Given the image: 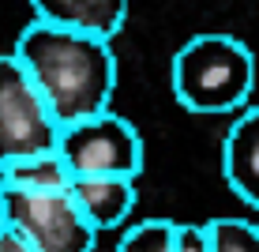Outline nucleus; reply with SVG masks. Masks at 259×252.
<instances>
[{
    "label": "nucleus",
    "instance_id": "obj_1",
    "mask_svg": "<svg viewBox=\"0 0 259 252\" xmlns=\"http://www.w3.org/2000/svg\"><path fill=\"white\" fill-rule=\"evenodd\" d=\"M12 53L49 102L60 128L109 110L117 91V57L109 38L34 19L19 30Z\"/></svg>",
    "mask_w": 259,
    "mask_h": 252
},
{
    "label": "nucleus",
    "instance_id": "obj_2",
    "mask_svg": "<svg viewBox=\"0 0 259 252\" xmlns=\"http://www.w3.org/2000/svg\"><path fill=\"white\" fill-rule=\"evenodd\" d=\"M169 83L192 113H240L255 87V57L233 34H195L177 49Z\"/></svg>",
    "mask_w": 259,
    "mask_h": 252
},
{
    "label": "nucleus",
    "instance_id": "obj_3",
    "mask_svg": "<svg viewBox=\"0 0 259 252\" xmlns=\"http://www.w3.org/2000/svg\"><path fill=\"white\" fill-rule=\"evenodd\" d=\"M0 207L8 230H15L34 252H94L98 230L79 211L71 188L26 192L0 185Z\"/></svg>",
    "mask_w": 259,
    "mask_h": 252
},
{
    "label": "nucleus",
    "instance_id": "obj_4",
    "mask_svg": "<svg viewBox=\"0 0 259 252\" xmlns=\"http://www.w3.org/2000/svg\"><path fill=\"white\" fill-rule=\"evenodd\" d=\"M60 124L15 53H0V166L53 151Z\"/></svg>",
    "mask_w": 259,
    "mask_h": 252
},
{
    "label": "nucleus",
    "instance_id": "obj_5",
    "mask_svg": "<svg viewBox=\"0 0 259 252\" xmlns=\"http://www.w3.org/2000/svg\"><path fill=\"white\" fill-rule=\"evenodd\" d=\"M57 151L64 155L71 177H136L143 169V139L136 124L113 110L64 124Z\"/></svg>",
    "mask_w": 259,
    "mask_h": 252
},
{
    "label": "nucleus",
    "instance_id": "obj_6",
    "mask_svg": "<svg viewBox=\"0 0 259 252\" xmlns=\"http://www.w3.org/2000/svg\"><path fill=\"white\" fill-rule=\"evenodd\" d=\"M222 173L240 203L259 211V105H244L222 143Z\"/></svg>",
    "mask_w": 259,
    "mask_h": 252
},
{
    "label": "nucleus",
    "instance_id": "obj_7",
    "mask_svg": "<svg viewBox=\"0 0 259 252\" xmlns=\"http://www.w3.org/2000/svg\"><path fill=\"white\" fill-rule=\"evenodd\" d=\"M71 196H75L79 211L87 214V222L98 233H105L124 226L128 214L136 211V177H75Z\"/></svg>",
    "mask_w": 259,
    "mask_h": 252
},
{
    "label": "nucleus",
    "instance_id": "obj_8",
    "mask_svg": "<svg viewBox=\"0 0 259 252\" xmlns=\"http://www.w3.org/2000/svg\"><path fill=\"white\" fill-rule=\"evenodd\" d=\"M30 8L41 23L75 26L102 38H113L128 19V0H30Z\"/></svg>",
    "mask_w": 259,
    "mask_h": 252
},
{
    "label": "nucleus",
    "instance_id": "obj_9",
    "mask_svg": "<svg viewBox=\"0 0 259 252\" xmlns=\"http://www.w3.org/2000/svg\"><path fill=\"white\" fill-rule=\"evenodd\" d=\"M71 169L57 147L38 151V155L15 158L0 166V185L4 188H26V192H53V188H71Z\"/></svg>",
    "mask_w": 259,
    "mask_h": 252
},
{
    "label": "nucleus",
    "instance_id": "obj_10",
    "mask_svg": "<svg viewBox=\"0 0 259 252\" xmlns=\"http://www.w3.org/2000/svg\"><path fill=\"white\" fill-rule=\"evenodd\" d=\"M173 245H177V222L143 219L132 230H124L117 252H173Z\"/></svg>",
    "mask_w": 259,
    "mask_h": 252
},
{
    "label": "nucleus",
    "instance_id": "obj_11",
    "mask_svg": "<svg viewBox=\"0 0 259 252\" xmlns=\"http://www.w3.org/2000/svg\"><path fill=\"white\" fill-rule=\"evenodd\" d=\"M214 252H259V226L248 219H210Z\"/></svg>",
    "mask_w": 259,
    "mask_h": 252
},
{
    "label": "nucleus",
    "instance_id": "obj_12",
    "mask_svg": "<svg viewBox=\"0 0 259 252\" xmlns=\"http://www.w3.org/2000/svg\"><path fill=\"white\" fill-rule=\"evenodd\" d=\"M173 252H214L210 222H177V245Z\"/></svg>",
    "mask_w": 259,
    "mask_h": 252
},
{
    "label": "nucleus",
    "instance_id": "obj_13",
    "mask_svg": "<svg viewBox=\"0 0 259 252\" xmlns=\"http://www.w3.org/2000/svg\"><path fill=\"white\" fill-rule=\"evenodd\" d=\"M0 252H34V248L26 245V241H23L15 230H8V226H4V233H0Z\"/></svg>",
    "mask_w": 259,
    "mask_h": 252
},
{
    "label": "nucleus",
    "instance_id": "obj_14",
    "mask_svg": "<svg viewBox=\"0 0 259 252\" xmlns=\"http://www.w3.org/2000/svg\"><path fill=\"white\" fill-rule=\"evenodd\" d=\"M4 226H8V222H4V207H0V233H4Z\"/></svg>",
    "mask_w": 259,
    "mask_h": 252
}]
</instances>
